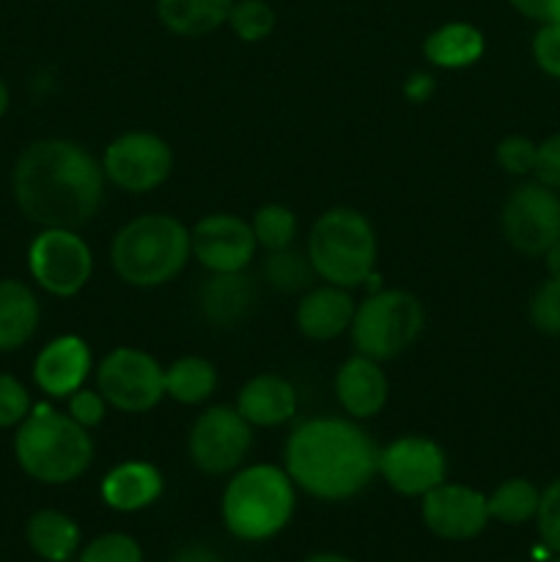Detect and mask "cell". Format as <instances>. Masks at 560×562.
<instances>
[{"mask_svg": "<svg viewBox=\"0 0 560 562\" xmlns=\"http://www.w3.org/2000/svg\"><path fill=\"white\" fill-rule=\"evenodd\" d=\"M421 514L428 530L445 541H470L489 525L486 497L461 483H439L423 494Z\"/></svg>", "mask_w": 560, "mask_h": 562, "instance_id": "obj_15", "label": "cell"}, {"mask_svg": "<svg viewBox=\"0 0 560 562\" xmlns=\"http://www.w3.org/2000/svg\"><path fill=\"white\" fill-rule=\"evenodd\" d=\"M42 307L27 283L14 278L0 280V355L16 351L36 335Z\"/></svg>", "mask_w": 560, "mask_h": 562, "instance_id": "obj_22", "label": "cell"}, {"mask_svg": "<svg viewBox=\"0 0 560 562\" xmlns=\"http://www.w3.org/2000/svg\"><path fill=\"white\" fill-rule=\"evenodd\" d=\"M434 93V77L426 75V71H415V75L406 77L404 82V97L410 102H426Z\"/></svg>", "mask_w": 560, "mask_h": 562, "instance_id": "obj_40", "label": "cell"}, {"mask_svg": "<svg viewBox=\"0 0 560 562\" xmlns=\"http://www.w3.org/2000/svg\"><path fill=\"white\" fill-rule=\"evenodd\" d=\"M533 173H536V181H541L544 187L560 190V132L538 143Z\"/></svg>", "mask_w": 560, "mask_h": 562, "instance_id": "obj_38", "label": "cell"}, {"mask_svg": "<svg viewBox=\"0 0 560 562\" xmlns=\"http://www.w3.org/2000/svg\"><path fill=\"white\" fill-rule=\"evenodd\" d=\"M335 395L338 404L357 420L379 415L388 404L390 384L384 371L371 357L355 355L335 373Z\"/></svg>", "mask_w": 560, "mask_h": 562, "instance_id": "obj_17", "label": "cell"}, {"mask_svg": "<svg viewBox=\"0 0 560 562\" xmlns=\"http://www.w3.org/2000/svg\"><path fill=\"white\" fill-rule=\"evenodd\" d=\"M302 562H355V560L344 558V554H335V552H322V554H311V558L302 560Z\"/></svg>", "mask_w": 560, "mask_h": 562, "instance_id": "obj_43", "label": "cell"}, {"mask_svg": "<svg viewBox=\"0 0 560 562\" xmlns=\"http://www.w3.org/2000/svg\"><path fill=\"white\" fill-rule=\"evenodd\" d=\"M307 258L322 280L340 289H355L373 274L377 236L371 223L355 209H329L313 223Z\"/></svg>", "mask_w": 560, "mask_h": 562, "instance_id": "obj_6", "label": "cell"}, {"mask_svg": "<svg viewBox=\"0 0 560 562\" xmlns=\"http://www.w3.org/2000/svg\"><path fill=\"white\" fill-rule=\"evenodd\" d=\"M104 179L126 192H152L173 170V151L154 132H126L104 148Z\"/></svg>", "mask_w": 560, "mask_h": 562, "instance_id": "obj_12", "label": "cell"}, {"mask_svg": "<svg viewBox=\"0 0 560 562\" xmlns=\"http://www.w3.org/2000/svg\"><path fill=\"white\" fill-rule=\"evenodd\" d=\"M14 456L27 477L64 486L91 467L93 442L88 428L42 404L16 426Z\"/></svg>", "mask_w": 560, "mask_h": 562, "instance_id": "obj_3", "label": "cell"}, {"mask_svg": "<svg viewBox=\"0 0 560 562\" xmlns=\"http://www.w3.org/2000/svg\"><path fill=\"white\" fill-rule=\"evenodd\" d=\"M483 33L470 22H448L428 33L423 42V55L439 69H464L483 55Z\"/></svg>", "mask_w": 560, "mask_h": 562, "instance_id": "obj_25", "label": "cell"}, {"mask_svg": "<svg viewBox=\"0 0 560 562\" xmlns=\"http://www.w3.org/2000/svg\"><path fill=\"white\" fill-rule=\"evenodd\" d=\"M97 384L113 409L141 415L163 401L165 368L146 351L119 346L99 366Z\"/></svg>", "mask_w": 560, "mask_h": 562, "instance_id": "obj_8", "label": "cell"}, {"mask_svg": "<svg viewBox=\"0 0 560 562\" xmlns=\"http://www.w3.org/2000/svg\"><path fill=\"white\" fill-rule=\"evenodd\" d=\"M165 483L157 467L148 461H124L104 475L102 499L113 510L132 514L157 503Z\"/></svg>", "mask_w": 560, "mask_h": 562, "instance_id": "obj_21", "label": "cell"}, {"mask_svg": "<svg viewBox=\"0 0 560 562\" xmlns=\"http://www.w3.org/2000/svg\"><path fill=\"white\" fill-rule=\"evenodd\" d=\"M355 311L349 289L327 283L302 296L296 305V327L311 340H333L351 327Z\"/></svg>", "mask_w": 560, "mask_h": 562, "instance_id": "obj_19", "label": "cell"}, {"mask_svg": "<svg viewBox=\"0 0 560 562\" xmlns=\"http://www.w3.org/2000/svg\"><path fill=\"white\" fill-rule=\"evenodd\" d=\"M533 60L549 77H560V22H544L533 36Z\"/></svg>", "mask_w": 560, "mask_h": 562, "instance_id": "obj_36", "label": "cell"}, {"mask_svg": "<svg viewBox=\"0 0 560 562\" xmlns=\"http://www.w3.org/2000/svg\"><path fill=\"white\" fill-rule=\"evenodd\" d=\"M190 459L206 475H228L245 464L253 448V426L231 406L201 412L190 428Z\"/></svg>", "mask_w": 560, "mask_h": 562, "instance_id": "obj_11", "label": "cell"}, {"mask_svg": "<svg viewBox=\"0 0 560 562\" xmlns=\"http://www.w3.org/2000/svg\"><path fill=\"white\" fill-rule=\"evenodd\" d=\"M253 234L256 241L264 250H285L291 247L296 236V217L289 206H280V203H267V206L258 209L253 214Z\"/></svg>", "mask_w": 560, "mask_h": 562, "instance_id": "obj_29", "label": "cell"}, {"mask_svg": "<svg viewBox=\"0 0 560 562\" xmlns=\"http://www.w3.org/2000/svg\"><path fill=\"white\" fill-rule=\"evenodd\" d=\"M9 102H11L9 86H5V80H3V77H0V119H3L5 110H9Z\"/></svg>", "mask_w": 560, "mask_h": 562, "instance_id": "obj_44", "label": "cell"}, {"mask_svg": "<svg viewBox=\"0 0 560 562\" xmlns=\"http://www.w3.org/2000/svg\"><path fill=\"white\" fill-rule=\"evenodd\" d=\"M423 324L426 313L415 294L384 289L373 291L362 305H357L349 329L357 355L384 362L410 349L423 333Z\"/></svg>", "mask_w": 560, "mask_h": 562, "instance_id": "obj_7", "label": "cell"}, {"mask_svg": "<svg viewBox=\"0 0 560 562\" xmlns=\"http://www.w3.org/2000/svg\"><path fill=\"white\" fill-rule=\"evenodd\" d=\"M549 562H560V558H555V560H549Z\"/></svg>", "mask_w": 560, "mask_h": 562, "instance_id": "obj_45", "label": "cell"}, {"mask_svg": "<svg viewBox=\"0 0 560 562\" xmlns=\"http://www.w3.org/2000/svg\"><path fill=\"white\" fill-rule=\"evenodd\" d=\"M316 269H313L307 252L291 250H275L269 252L267 261H264V280L272 285L275 291H283V294H296V291L311 289L313 280H316Z\"/></svg>", "mask_w": 560, "mask_h": 562, "instance_id": "obj_28", "label": "cell"}, {"mask_svg": "<svg viewBox=\"0 0 560 562\" xmlns=\"http://www.w3.org/2000/svg\"><path fill=\"white\" fill-rule=\"evenodd\" d=\"M522 16L536 22H560V0H508Z\"/></svg>", "mask_w": 560, "mask_h": 562, "instance_id": "obj_39", "label": "cell"}, {"mask_svg": "<svg viewBox=\"0 0 560 562\" xmlns=\"http://www.w3.org/2000/svg\"><path fill=\"white\" fill-rule=\"evenodd\" d=\"M256 278L245 272H212L198 289V307L214 327H236L256 305Z\"/></svg>", "mask_w": 560, "mask_h": 562, "instance_id": "obj_18", "label": "cell"}, {"mask_svg": "<svg viewBox=\"0 0 560 562\" xmlns=\"http://www.w3.org/2000/svg\"><path fill=\"white\" fill-rule=\"evenodd\" d=\"M228 25L242 42H261V38L272 33L275 11L264 0H234Z\"/></svg>", "mask_w": 560, "mask_h": 562, "instance_id": "obj_30", "label": "cell"}, {"mask_svg": "<svg viewBox=\"0 0 560 562\" xmlns=\"http://www.w3.org/2000/svg\"><path fill=\"white\" fill-rule=\"evenodd\" d=\"M448 459L428 437H401L379 450V475L404 497H423L445 483Z\"/></svg>", "mask_w": 560, "mask_h": 562, "instance_id": "obj_13", "label": "cell"}, {"mask_svg": "<svg viewBox=\"0 0 560 562\" xmlns=\"http://www.w3.org/2000/svg\"><path fill=\"white\" fill-rule=\"evenodd\" d=\"M538 499H541V492L530 481L511 477L486 497L489 519H497L503 525H525V521L536 519Z\"/></svg>", "mask_w": 560, "mask_h": 562, "instance_id": "obj_27", "label": "cell"}, {"mask_svg": "<svg viewBox=\"0 0 560 562\" xmlns=\"http://www.w3.org/2000/svg\"><path fill=\"white\" fill-rule=\"evenodd\" d=\"M104 409H108V401L99 390H77L69 395V412L66 415L71 420L80 423L82 428H93L104 420Z\"/></svg>", "mask_w": 560, "mask_h": 562, "instance_id": "obj_37", "label": "cell"}, {"mask_svg": "<svg viewBox=\"0 0 560 562\" xmlns=\"http://www.w3.org/2000/svg\"><path fill=\"white\" fill-rule=\"evenodd\" d=\"M25 536L33 552L47 562H69L80 552V527L60 510H36L27 519Z\"/></svg>", "mask_w": 560, "mask_h": 562, "instance_id": "obj_23", "label": "cell"}, {"mask_svg": "<svg viewBox=\"0 0 560 562\" xmlns=\"http://www.w3.org/2000/svg\"><path fill=\"white\" fill-rule=\"evenodd\" d=\"M530 324L538 333L560 338V280L549 278L533 291Z\"/></svg>", "mask_w": 560, "mask_h": 562, "instance_id": "obj_32", "label": "cell"}, {"mask_svg": "<svg viewBox=\"0 0 560 562\" xmlns=\"http://www.w3.org/2000/svg\"><path fill=\"white\" fill-rule=\"evenodd\" d=\"M31 395L11 373H0V428H14L31 415Z\"/></svg>", "mask_w": 560, "mask_h": 562, "instance_id": "obj_34", "label": "cell"}, {"mask_svg": "<svg viewBox=\"0 0 560 562\" xmlns=\"http://www.w3.org/2000/svg\"><path fill=\"white\" fill-rule=\"evenodd\" d=\"M536 151H538V146L533 140H527V137H522V135H511V137H505V140L497 143V151H494V157H497V165L505 170V173L525 176V173H533V165H536Z\"/></svg>", "mask_w": 560, "mask_h": 562, "instance_id": "obj_35", "label": "cell"}, {"mask_svg": "<svg viewBox=\"0 0 560 562\" xmlns=\"http://www.w3.org/2000/svg\"><path fill=\"white\" fill-rule=\"evenodd\" d=\"M170 562H220V558L212 549L203 547V543H190V547L179 549Z\"/></svg>", "mask_w": 560, "mask_h": 562, "instance_id": "obj_41", "label": "cell"}, {"mask_svg": "<svg viewBox=\"0 0 560 562\" xmlns=\"http://www.w3.org/2000/svg\"><path fill=\"white\" fill-rule=\"evenodd\" d=\"M91 373V351L77 335H60L38 351L33 362V382L53 398H69Z\"/></svg>", "mask_w": 560, "mask_h": 562, "instance_id": "obj_16", "label": "cell"}, {"mask_svg": "<svg viewBox=\"0 0 560 562\" xmlns=\"http://www.w3.org/2000/svg\"><path fill=\"white\" fill-rule=\"evenodd\" d=\"M503 234L522 256H544L560 239V195L541 181L519 184L503 203Z\"/></svg>", "mask_w": 560, "mask_h": 562, "instance_id": "obj_9", "label": "cell"}, {"mask_svg": "<svg viewBox=\"0 0 560 562\" xmlns=\"http://www.w3.org/2000/svg\"><path fill=\"white\" fill-rule=\"evenodd\" d=\"M77 562H143V549L126 532H104L77 552Z\"/></svg>", "mask_w": 560, "mask_h": 562, "instance_id": "obj_31", "label": "cell"}, {"mask_svg": "<svg viewBox=\"0 0 560 562\" xmlns=\"http://www.w3.org/2000/svg\"><path fill=\"white\" fill-rule=\"evenodd\" d=\"M192 234L170 214H141L115 234L110 261L124 283L157 289L187 267Z\"/></svg>", "mask_w": 560, "mask_h": 562, "instance_id": "obj_4", "label": "cell"}, {"mask_svg": "<svg viewBox=\"0 0 560 562\" xmlns=\"http://www.w3.org/2000/svg\"><path fill=\"white\" fill-rule=\"evenodd\" d=\"M538 536L549 552L560 554V477L541 492L536 510Z\"/></svg>", "mask_w": 560, "mask_h": 562, "instance_id": "obj_33", "label": "cell"}, {"mask_svg": "<svg viewBox=\"0 0 560 562\" xmlns=\"http://www.w3.org/2000/svg\"><path fill=\"white\" fill-rule=\"evenodd\" d=\"M544 267H547L549 278L560 280V239L555 241L547 252H544Z\"/></svg>", "mask_w": 560, "mask_h": 562, "instance_id": "obj_42", "label": "cell"}, {"mask_svg": "<svg viewBox=\"0 0 560 562\" xmlns=\"http://www.w3.org/2000/svg\"><path fill=\"white\" fill-rule=\"evenodd\" d=\"M256 247L253 225L234 214H209L192 228V256L209 272H245Z\"/></svg>", "mask_w": 560, "mask_h": 562, "instance_id": "obj_14", "label": "cell"}, {"mask_svg": "<svg viewBox=\"0 0 560 562\" xmlns=\"http://www.w3.org/2000/svg\"><path fill=\"white\" fill-rule=\"evenodd\" d=\"M236 409L250 426L272 428L291 420L296 412V390L289 379L261 373L242 387Z\"/></svg>", "mask_w": 560, "mask_h": 562, "instance_id": "obj_20", "label": "cell"}, {"mask_svg": "<svg viewBox=\"0 0 560 562\" xmlns=\"http://www.w3.org/2000/svg\"><path fill=\"white\" fill-rule=\"evenodd\" d=\"M234 0H157L159 22L176 36H206L228 22Z\"/></svg>", "mask_w": 560, "mask_h": 562, "instance_id": "obj_24", "label": "cell"}, {"mask_svg": "<svg viewBox=\"0 0 560 562\" xmlns=\"http://www.w3.org/2000/svg\"><path fill=\"white\" fill-rule=\"evenodd\" d=\"M283 470L302 492L327 503L351 499L379 472V448L357 423L311 417L289 434Z\"/></svg>", "mask_w": 560, "mask_h": 562, "instance_id": "obj_2", "label": "cell"}, {"mask_svg": "<svg viewBox=\"0 0 560 562\" xmlns=\"http://www.w3.org/2000/svg\"><path fill=\"white\" fill-rule=\"evenodd\" d=\"M14 201L42 228H82L104 198V170L88 148L64 137H42L22 148L11 173Z\"/></svg>", "mask_w": 560, "mask_h": 562, "instance_id": "obj_1", "label": "cell"}, {"mask_svg": "<svg viewBox=\"0 0 560 562\" xmlns=\"http://www.w3.org/2000/svg\"><path fill=\"white\" fill-rule=\"evenodd\" d=\"M33 280L53 296H75L93 272L91 247L71 228H44L27 247Z\"/></svg>", "mask_w": 560, "mask_h": 562, "instance_id": "obj_10", "label": "cell"}, {"mask_svg": "<svg viewBox=\"0 0 560 562\" xmlns=\"http://www.w3.org/2000/svg\"><path fill=\"white\" fill-rule=\"evenodd\" d=\"M294 481L275 464L245 467L223 492V521L239 541L278 536L294 514Z\"/></svg>", "mask_w": 560, "mask_h": 562, "instance_id": "obj_5", "label": "cell"}, {"mask_svg": "<svg viewBox=\"0 0 560 562\" xmlns=\"http://www.w3.org/2000/svg\"><path fill=\"white\" fill-rule=\"evenodd\" d=\"M217 387V371L203 357H181L165 368V395L179 404H201Z\"/></svg>", "mask_w": 560, "mask_h": 562, "instance_id": "obj_26", "label": "cell"}]
</instances>
